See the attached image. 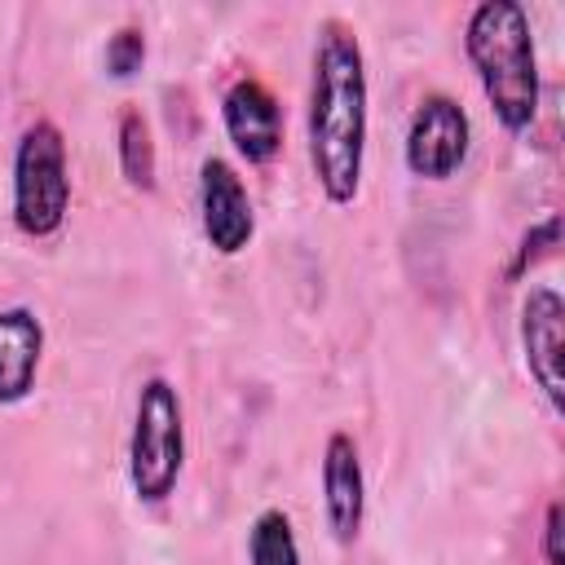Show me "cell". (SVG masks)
Returning a JSON list of instances; mask_svg holds the SVG:
<instances>
[{
  "label": "cell",
  "mask_w": 565,
  "mask_h": 565,
  "mask_svg": "<svg viewBox=\"0 0 565 565\" xmlns=\"http://www.w3.org/2000/svg\"><path fill=\"white\" fill-rule=\"evenodd\" d=\"M366 57L358 35L344 22H322L313 44V79H309V168L327 203L349 207L362 190L366 163Z\"/></svg>",
  "instance_id": "6da1fadb"
},
{
  "label": "cell",
  "mask_w": 565,
  "mask_h": 565,
  "mask_svg": "<svg viewBox=\"0 0 565 565\" xmlns=\"http://www.w3.org/2000/svg\"><path fill=\"white\" fill-rule=\"evenodd\" d=\"M463 53L494 119L508 132H525L539 115V53L525 9L516 0H481L463 22Z\"/></svg>",
  "instance_id": "7a4b0ae2"
},
{
  "label": "cell",
  "mask_w": 565,
  "mask_h": 565,
  "mask_svg": "<svg viewBox=\"0 0 565 565\" xmlns=\"http://www.w3.org/2000/svg\"><path fill=\"white\" fill-rule=\"evenodd\" d=\"M185 468V406L172 380L150 375L137 388L128 433V486L137 503H168Z\"/></svg>",
  "instance_id": "3957f363"
},
{
  "label": "cell",
  "mask_w": 565,
  "mask_h": 565,
  "mask_svg": "<svg viewBox=\"0 0 565 565\" xmlns=\"http://www.w3.org/2000/svg\"><path fill=\"white\" fill-rule=\"evenodd\" d=\"M13 225L26 238H53L71 212L66 137L53 119H35L13 150Z\"/></svg>",
  "instance_id": "277c9868"
},
{
  "label": "cell",
  "mask_w": 565,
  "mask_h": 565,
  "mask_svg": "<svg viewBox=\"0 0 565 565\" xmlns=\"http://www.w3.org/2000/svg\"><path fill=\"white\" fill-rule=\"evenodd\" d=\"M468 146H472V119L468 110L446 97V93H428L415 115H411V128H406V168L411 177L419 181H446L463 168L468 159Z\"/></svg>",
  "instance_id": "5b68a950"
},
{
  "label": "cell",
  "mask_w": 565,
  "mask_h": 565,
  "mask_svg": "<svg viewBox=\"0 0 565 565\" xmlns=\"http://www.w3.org/2000/svg\"><path fill=\"white\" fill-rule=\"evenodd\" d=\"M199 225L216 256H238L256 234L247 185L221 154H207L199 168Z\"/></svg>",
  "instance_id": "8992f818"
},
{
  "label": "cell",
  "mask_w": 565,
  "mask_h": 565,
  "mask_svg": "<svg viewBox=\"0 0 565 565\" xmlns=\"http://www.w3.org/2000/svg\"><path fill=\"white\" fill-rule=\"evenodd\" d=\"M221 124H225V137L234 141V150L247 163H274L278 159V150H282V106L256 75H243L225 88Z\"/></svg>",
  "instance_id": "52a82bcc"
},
{
  "label": "cell",
  "mask_w": 565,
  "mask_h": 565,
  "mask_svg": "<svg viewBox=\"0 0 565 565\" xmlns=\"http://www.w3.org/2000/svg\"><path fill=\"white\" fill-rule=\"evenodd\" d=\"M322 516L335 543H353L366 521V477H362V455L358 441L335 428L322 446Z\"/></svg>",
  "instance_id": "ba28073f"
},
{
  "label": "cell",
  "mask_w": 565,
  "mask_h": 565,
  "mask_svg": "<svg viewBox=\"0 0 565 565\" xmlns=\"http://www.w3.org/2000/svg\"><path fill=\"white\" fill-rule=\"evenodd\" d=\"M561 318H565V300L552 287H530L521 305V353L530 380L543 388L552 411H561Z\"/></svg>",
  "instance_id": "9c48e42d"
},
{
  "label": "cell",
  "mask_w": 565,
  "mask_h": 565,
  "mask_svg": "<svg viewBox=\"0 0 565 565\" xmlns=\"http://www.w3.org/2000/svg\"><path fill=\"white\" fill-rule=\"evenodd\" d=\"M44 362V322L26 305L0 309V406L31 397Z\"/></svg>",
  "instance_id": "30bf717a"
},
{
  "label": "cell",
  "mask_w": 565,
  "mask_h": 565,
  "mask_svg": "<svg viewBox=\"0 0 565 565\" xmlns=\"http://www.w3.org/2000/svg\"><path fill=\"white\" fill-rule=\"evenodd\" d=\"M115 150H119V172L132 190H154V137H150V124L137 106H124L119 110V124H115Z\"/></svg>",
  "instance_id": "8fae6325"
},
{
  "label": "cell",
  "mask_w": 565,
  "mask_h": 565,
  "mask_svg": "<svg viewBox=\"0 0 565 565\" xmlns=\"http://www.w3.org/2000/svg\"><path fill=\"white\" fill-rule=\"evenodd\" d=\"M247 565H300V543L282 508H265L247 525Z\"/></svg>",
  "instance_id": "7c38bea8"
},
{
  "label": "cell",
  "mask_w": 565,
  "mask_h": 565,
  "mask_svg": "<svg viewBox=\"0 0 565 565\" xmlns=\"http://www.w3.org/2000/svg\"><path fill=\"white\" fill-rule=\"evenodd\" d=\"M146 62V31L141 26H119L106 40V75L115 79H132Z\"/></svg>",
  "instance_id": "4fadbf2b"
},
{
  "label": "cell",
  "mask_w": 565,
  "mask_h": 565,
  "mask_svg": "<svg viewBox=\"0 0 565 565\" xmlns=\"http://www.w3.org/2000/svg\"><path fill=\"white\" fill-rule=\"evenodd\" d=\"M561 503H547V516H543V561L547 565H565V552H561Z\"/></svg>",
  "instance_id": "5bb4252c"
}]
</instances>
